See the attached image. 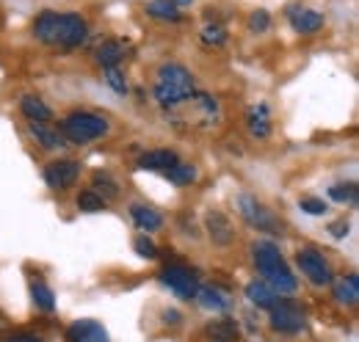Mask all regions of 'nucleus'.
Instances as JSON below:
<instances>
[{
  "label": "nucleus",
  "mask_w": 359,
  "mask_h": 342,
  "mask_svg": "<svg viewBox=\"0 0 359 342\" xmlns=\"http://www.w3.org/2000/svg\"><path fill=\"white\" fill-rule=\"evenodd\" d=\"M34 36L50 47H78V44L86 42L89 25L81 14L42 11L34 22Z\"/></svg>",
  "instance_id": "nucleus-1"
},
{
  "label": "nucleus",
  "mask_w": 359,
  "mask_h": 342,
  "mask_svg": "<svg viewBox=\"0 0 359 342\" xmlns=\"http://www.w3.org/2000/svg\"><path fill=\"white\" fill-rule=\"evenodd\" d=\"M196 94L194 75L182 64H163L155 75V100L161 108L177 111Z\"/></svg>",
  "instance_id": "nucleus-2"
},
{
  "label": "nucleus",
  "mask_w": 359,
  "mask_h": 342,
  "mask_svg": "<svg viewBox=\"0 0 359 342\" xmlns=\"http://www.w3.org/2000/svg\"><path fill=\"white\" fill-rule=\"evenodd\" d=\"M108 130H111L108 119H105V116H100V114H91V111H72V114H69V116H64V119H61V125H58L61 138H64V141H69V144H78V146H83V144H89V141L102 138Z\"/></svg>",
  "instance_id": "nucleus-3"
},
{
  "label": "nucleus",
  "mask_w": 359,
  "mask_h": 342,
  "mask_svg": "<svg viewBox=\"0 0 359 342\" xmlns=\"http://www.w3.org/2000/svg\"><path fill=\"white\" fill-rule=\"evenodd\" d=\"M296 262H299L302 273L313 282L315 287H329V285L334 282V271H332V265L323 259L320 252H315V249H299V252H296Z\"/></svg>",
  "instance_id": "nucleus-4"
},
{
  "label": "nucleus",
  "mask_w": 359,
  "mask_h": 342,
  "mask_svg": "<svg viewBox=\"0 0 359 342\" xmlns=\"http://www.w3.org/2000/svg\"><path fill=\"white\" fill-rule=\"evenodd\" d=\"M238 210L243 215V221L249 224V226H255L257 232H269V235H279V221L271 215V210L263 205V202H257L255 196H249V193H243L241 199H238Z\"/></svg>",
  "instance_id": "nucleus-5"
},
{
  "label": "nucleus",
  "mask_w": 359,
  "mask_h": 342,
  "mask_svg": "<svg viewBox=\"0 0 359 342\" xmlns=\"http://www.w3.org/2000/svg\"><path fill=\"white\" fill-rule=\"evenodd\" d=\"M161 282H163L172 293H177L182 301L196 299L199 279H196V273H194L191 268H185V265H166V268L161 271Z\"/></svg>",
  "instance_id": "nucleus-6"
},
{
  "label": "nucleus",
  "mask_w": 359,
  "mask_h": 342,
  "mask_svg": "<svg viewBox=\"0 0 359 342\" xmlns=\"http://www.w3.org/2000/svg\"><path fill=\"white\" fill-rule=\"evenodd\" d=\"M271 329L279 334H299L304 329V312L290 301H276L271 306Z\"/></svg>",
  "instance_id": "nucleus-7"
},
{
  "label": "nucleus",
  "mask_w": 359,
  "mask_h": 342,
  "mask_svg": "<svg viewBox=\"0 0 359 342\" xmlns=\"http://www.w3.org/2000/svg\"><path fill=\"white\" fill-rule=\"evenodd\" d=\"M78 174H81V163L78 160H72V158L53 160V163H47L45 169V182L53 191H67L69 185H75Z\"/></svg>",
  "instance_id": "nucleus-8"
},
{
  "label": "nucleus",
  "mask_w": 359,
  "mask_h": 342,
  "mask_svg": "<svg viewBox=\"0 0 359 342\" xmlns=\"http://www.w3.org/2000/svg\"><path fill=\"white\" fill-rule=\"evenodd\" d=\"M287 20H290L293 31L296 34H304V36L318 34L323 28V14H318L313 8H304V6H290L287 8Z\"/></svg>",
  "instance_id": "nucleus-9"
},
{
  "label": "nucleus",
  "mask_w": 359,
  "mask_h": 342,
  "mask_svg": "<svg viewBox=\"0 0 359 342\" xmlns=\"http://www.w3.org/2000/svg\"><path fill=\"white\" fill-rule=\"evenodd\" d=\"M205 229H208V235L216 246H229L235 240V226L222 210H210L205 215Z\"/></svg>",
  "instance_id": "nucleus-10"
},
{
  "label": "nucleus",
  "mask_w": 359,
  "mask_h": 342,
  "mask_svg": "<svg viewBox=\"0 0 359 342\" xmlns=\"http://www.w3.org/2000/svg\"><path fill=\"white\" fill-rule=\"evenodd\" d=\"M67 342H111L108 331L97 320H78L67 329Z\"/></svg>",
  "instance_id": "nucleus-11"
},
{
  "label": "nucleus",
  "mask_w": 359,
  "mask_h": 342,
  "mask_svg": "<svg viewBox=\"0 0 359 342\" xmlns=\"http://www.w3.org/2000/svg\"><path fill=\"white\" fill-rule=\"evenodd\" d=\"M252 259H255V265H257L260 273H269V271L279 268V265L285 262V256H282L279 246H276L273 240H257V243L252 246Z\"/></svg>",
  "instance_id": "nucleus-12"
},
{
  "label": "nucleus",
  "mask_w": 359,
  "mask_h": 342,
  "mask_svg": "<svg viewBox=\"0 0 359 342\" xmlns=\"http://www.w3.org/2000/svg\"><path fill=\"white\" fill-rule=\"evenodd\" d=\"M246 128L255 138H269L271 135V116H269V105L260 102V105H252L246 111Z\"/></svg>",
  "instance_id": "nucleus-13"
},
{
  "label": "nucleus",
  "mask_w": 359,
  "mask_h": 342,
  "mask_svg": "<svg viewBox=\"0 0 359 342\" xmlns=\"http://www.w3.org/2000/svg\"><path fill=\"white\" fill-rule=\"evenodd\" d=\"M177 152L172 149H155V152H144L141 160H138V169L144 171H166L177 163Z\"/></svg>",
  "instance_id": "nucleus-14"
},
{
  "label": "nucleus",
  "mask_w": 359,
  "mask_h": 342,
  "mask_svg": "<svg viewBox=\"0 0 359 342\" xmlns=\"http://www.w3.org/2000/svg\"><path fill=\"white\" fill-rule=\"evenodd\" d=\"M94 58H97V64H100L102 69H114V67H119V61L125 58V44L119 42V39H108V42H102L97 47Z\"/></svg>",
  "instance_id": "nucleus-15"
},
{
  "label": "nucleus",
  "mask_w": 359,
  "mask_h": 342,
  "mask_svg": "<svg viewBox=\"0 0 359 342\" xmlns=\"http://www.w3.org/2000/svg\"><path fill=\"white\" fill-rule=\"evenodd\" d=\"M130 218H133L135 226H138L141 232H155V229L163 226L161 213L152 210V207H147V205H130Z\"/></svg>",
  "instance_id": "nucleus-16"
},
{
  "label": "nucleus",
  "mask_w": 359,
  "mask_h": 342,
  "mask_svg": "<svg viewBox=\"0 0 359 342\" xmlns=\"http://www.w3.org/2000/svg\"><path fill=\"white\" fill-rule=\"evenodd\" d=\"M20 111H22V116L28 122H50L53 119V111L47 108L39 97H34V94H25L20 100Z\"/></svg>",
  "instance_id": "nucleus-17"
},
{
  "label": "nucleus",
  "mask_w": 359,
  "mask_h": 342,
  "mask_svg": "<svg viewBox=\"0 0 359 342\" xmlns=\"http://www.w3.org/2000/svg\"><path fill=\"white\" fill-rule=\"evenodd\" d=\"M246 299L257 309H271L279 301V293H273L266 282H252V285H246Z\"/></svg>",
  "instance_id": "nucleus-18"
},
{
  "label": "nucleus",
  "mask_w": 359,
  "mask_h": 342,
  "mask_svg": "<svg viewBox=\"0 0 359 342\" xmlns=\"http://www.w3.org/2000/svg\"><path fill=\"white\" fill-rule=\"evenodd\" d=\"M28 130H31V135H34L45 149H58V146H64L61 132L55 128H50L47 122H28Z\"/></svg>",
  "instance_id": "nucleus-19"
},
{
  "label": "nucleus",
  "mask_w": 359,
  "mask_h": 342,
  "mask_svg": "<svg viewBox=\"0 0 359 342\" xmlns=\"http://www.w3.org/2000/svg\"><path fill=\"white\" fill-rule=\"evenodd\" d=\"M334 299H337V303H343V306H357V301H359L357 273H348L343 282L334 285Z\"/></svg>",
  "instance_id": "nucleus-20"
},
{
  "label": "nucleus",
  "mask_w": 359,
  "mask_h": 342,
  "mask_svg": "<svg viewBox=\"0 0 359 342\" xmlns=\"http://www.w3.org/2000/svg\"><path fill=\"white\" fill-rule=\"evenodd\" d=\"M196 301H199L205 309H213V312L229 309V299H226L219 287H199V290H196Z\"/></svg>",
  "instance_id": "nucleus-21"
},
{
  "label": "nucleus",
  "mask_w": 359,
  "mask_h": 342,
  "mask_svg": "<svg viewBox=\"0 0 359 342\" xmlns=\"http://www.w3.org/2000/svg\"><path fill=\"white\" fill-rule=\"evenodd\" d=\"M91 191L102 199V202H108V199H116L119 196V185L111 179V174H105V171H97L94 177H91Z\"/></svg>",
  "instance_id": "nucleus-22"
},
{
  "label": "nucleus",
  "mask_w": 359,
  "mask_h": 342,
  "mask_svg": "<svg viewBox=\"0 0 359 342\" xmlns=\"http://www.w3.org/2000/svg\"><path fill=\"white\" fill-rule=\"evenodd\" d=\"M208 334L216 342H235L238 334H241V329H238V323H235L232 317H224V320L210 323V326H208Z\"/></svg>",
  "instance_id": "nucleus-23"
},
{
  "label": "nucleus",
  "mask_w": 359,
  "mask_h": 342,
  "mask_svg": "<svg viewBox=\"0 0 359 342\" xmlns=\"http://www.w3.org/2000/svg\"><path fill=\"white\" fill-rule=\"evenodd\" d=\"M147 14L155 17V20H163V22H177L180 20V8L172 0H149Z\"/></svg>",
  "instance_id": "nucleus-24"
},
{
  "label": "nucleus",
  "mask_w": 359,
  "mask_h": 342,
  "mask_svg": "<svg viewBox=\"0 0 359 342\" xmlns=\"http://www.w3.org/2000/svg\"><path fill=\"white\" fill-rule=\"evenodd\" d=\"M163 177H166L169 182H175V185H191V182L196 179V166H191V163H182V160H177L172 169L163 171Z\"/></svg>",
  "instance_id": "nucleus-25"
},
{
  "label": "nucleus",
  "mask_w": 359,
  "mask_h": 342,
  "mask_svg": "<svg viewBox=\"0 0 359 342\" xmlns=\"http://www.w3.org/2000/svg\"><path fill=\"white\" fill-rule=\"evenodd\" d=\"M31 296H34L36 309H42V312H53L55 309V296H53V290L47 287L45 282H34L31 285Z\"/></svg>",
  "instance_id": "nucleus-26"
},
{
  "label": "nucleus",
  "mask_w": 359,
  "mask_h": 342,
  "mask_svg": "<svg viewBox=\"0 0 359 342\" xmlns=\"http://www.w3.org/2000/svg\"><path fill=\"white\" fill-rule=\"evenodd\" d=\"M357 185L354 182H340V185H332L329 188V199L337 202V205H354L357 202Z\"/></svg>",
  "instance_id": "nucleus-27"
},
{
  "label": "nucleus",
  "mask_w": 359,
  "mask_h": 342,
  "mask_svg": "<svg viewBox=\"0 0 359 342\" xmlns=\"http://www.w3.org/2000/svg\"><path fill=\"white\" fill-rule=\"evenodd\" d=\"M78 210H83V213H100V210H105V202L94 191H83L78 196Z\"/></svg>",
  "instance_id": "nucleus-28"
},
{
  "label": "nucleus",
  "mask_w": 359,
  "mask_h": 342,
  "mask_svg": "<svg viewBox=\"0 0 359 342\" xmlns=\"http://www.w3.org/2000/svg\"><path fill=\"white\" fill-rule=\"evenodd\" d=\"M202 42L213 44V47H222V44H226L224 25H219V22H213V25H205V28H202Z\"/></svg>",
  "instance_id": "nucleus-29"
},
{
  "label": "nucleus",
  "mask_w": 359,
  "mask_h": 342,
  "mask_svg": "<svg viewBox=\"0 0 359 342\" xmlns=\"http://www.w3.org/2000/svg\"><path fill=\"white\" fill-rule=\"evenodd\" d=\"M133 252L138 256H144V259H155V256L161 254V252H158V246H155V243H152L147 235H138V238H135V240H133Z\"/></svg>",
  "instance_id": "nucleus-30"
},
{
  "label": "nucleus",
  "mask_w": 359,
  "mask_h": 342,
  "mask_svg": "<svg viewBox=\"0 0 359 342\" xmlns=\"http://www.w3.org/2000/svg\"><path fill=\"white\" fill-rule=\"evenodd\" d=\"M299 207H302L307 215H323L326 210H329V205H326L323 199H318V196H304V199L299 202Z\"/></svg>",
  "instance_id": "nucleus-31"
},
{
  "label": "nucleus",
  "mask_w": 359,
  "mask_h": 342,
  "mask_svg": "<svg viewBox=\"0 0 359 342\" xmlns=\"http://www.w3.org/2000/svg\"><path fill=\"white\" fill-rule=\"evenodd\" d=\"M105 83L111 86L116 94H125V91H128V81H125V75H122L116 67H114V69H105Z\"/></svg>",
  "instance_id": "nucleus-32"
},
{
  "label": "nucleus",
  "mask_w": 359,
  "mask_h": 342,
  "mask_svg": "<svg viewBox=\"0 0 359 342\" xmlns=\"http://www.w3.org/2000/svg\"><path fill=\"white\" fill-rule=\"evenodd\" d=\"M269 25H271V17H269V11H263V8H257V11L249 17V28H252L255 34L269 31Z\"/></svg>",
  "instance_id": "nucleus-33"
},
{
  "label": "nucleus",
  "mask_w": 359,
  "mask_h": 342,
  "mask_svg": "<svg viewBox=\"0 0 359 342\" xmlns=\"http://www.w3.org/2000/svg\"><path fill=\"white\" fill-rule=\"evenodd\" d=\"M329 232H332V238H346L348 235V221H334L332 226H329Z\"/></svg>",
  "instance_id": "nucleus-34"
},
{
  "label": "nucleus",
  "mask_w": 359,
  "mask_h": 342,
  "mask_svg": "<svg viewBox=\"0 0 359 342\" xmlns=\"http://www.w3.org/2000/svg\"><path fill=\"white\" fill-rule=\"evenodd\" d=\"M163 323L175 329V326H180V323H182V315H180L177 309H166V312H163Z\"/></svg>",
  "instance_id": "nucleus-35"
},
{
  "label": "nucleus",
  "mask_w": 359,
  "mask_h": 342,
  "mask_svg": "<svg viewBox=\"0 0 359 342\" xmlns=\"http://www.w3.org/2000/svg\"><path fill=\"white\" fill-rule=\"evenodd\" d=\"M6 342H45V340L36 337V334H17V337H8Z\"/></svg>",
  "instance_id": "nucleus-36"
},
{
  "label": "nucleus",
  "mask_w": 359,
  "mask_h": 342,
  "mask_svg": "<svg viewBox=\"0 0 359 342\" xmlns=\"http://www.w3.org/2000/svg\"><path fill=\"white\" fill-rule=\"evenodd\" d=\"M172 3H175V6L180 8V6H185V3H191V0H172Z\"/></svg>",
  "instance_id": "nucleus-37"
}]
</instances>
